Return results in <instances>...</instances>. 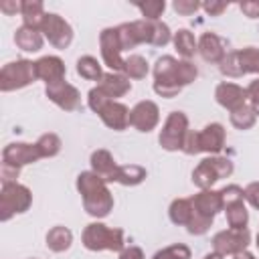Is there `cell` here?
<instances>
[{"instance_id":"6da1fadb","label":"cell","mask_w":259,"mask_h":259,"mask_svg":"<svg viewBox=\"0 0 259 259\" xmlns=\"http://www.w3.org/2000/svg\"><path fill=\"white\" fill-rule=\"evenodd\" d=\"M40 26H42L45 34L49 36V40L53 45L65 49L71 42V28H69V24L63 18H59L57 14H45Z\"/></svg>"},{"instance_id":"7a4b0ae2","label":"cell","mask_w":259,"mask_h":259,"mask_svg":"<svg viewBox=\"0 0 259 259\" xmlns=\"http://www.w3.org/2000/svg\"><path fill=\"white\" fill-rule=\"evenodd\" d=\"M85 243L89 249H99V247H109V249H119L121 247V233L115 231H105L103 225H89L85 233Z\"/></svg>"},{"instance_id":"3957f363","label":"cell","mask_w":259,"mask_h":259,"mask_svg":"<svg viewBox=\"0 0 259 259\" xmlns=\"http://www.w3.org/2000/svg\"><path fill=\"white\" fill-rule=\"evenodd\" d=\"M30 79H32V63H28V61L10 63L2 71V89L26 85Z\"/></svg>"},{"instance_id":"277c9868","label":"cell","mask_w":259,"mask_h":259,"mask_svg":"<svg viewBox=\"0 0 259 259\" xmlns=\"http://www.w3.org/2000/svg\"><path fill=\"white\" fill-rule=\"evenodd\" d=\"M117 38H119V36H117V30H113V28H107V30H103V34H101L103 57H105L107 65L113 67V69H119V67H121V61H119V57H117L121 45H117Z\"/></svg>"},{"instance_id":"5b68a950","label":"cell","mask_w":259,"mask_h":259,"mask_svg":"<svg viewBox=\"0 0 259 259\" xmlns=\"http://www.w3.org/2000/svg\"><path fill=\"white\" fill-rule=\"evenodd\" d=\"M34 69H36V75L42 77V79H49V81H59V77L63 75V65L59 59L55 57H45L40 59L38 63H34Z\"/></svg>"},{"instance_id":"8992f818","label":"cell","mask_w":259,"mask_h":259,"mask_svg":"<svg viewBox=\"0 0 259 259\" xmlns=\"http://www.w3.org/2000/svg\"><path fill=\"white\" fill-rule=\"evenodd\" d=\"M132 121L142 127L144 132H148L154 123H156V107L152 103H140L136 109H134V115H132Z\"/></svg>"},{"instance_id":"52a82bcc","label":"cell","mask_w":259,"mask_h":259,"mask_svg":"<svg viewBox=\"0 0 259 259\" xmlns=\"http://www.w3.org/2000/svg\"><path fill=\"white\" fill-rule=\"evenodd\" d=\"M16 45L22 47L24 51H38L40 45H42V38L40 34L32 28V26H22L18 32H16Z\"/></svg>"},{"instance_id":"ba28073f","label":"cell","mask_w":259,"mask_h":259,"mask_svg":"<svg viewBox=\"0 0 259 259\" xmlns=\"http://www.w3.org/2000/svg\"><path fill=\"white\" fill-rule=\"evenodd\" d=\"M38 154H36V150L34 148H30V146H26V144H12L6 152H4V158H6V162H14L16 164V160H18V164H22V162H30V160H34Z\"/></svg>"},{"instance_id":"9c48e42d","label":"cell","mask_w":259,"mask_h":259,"mask_svg":"<svg viewBox=\"0 0 259 259\" xmlns=\"http://www.w3.org/2000/svg\"><path fill=\"white\" fill-rule=\"evenodd\" d=\"M200 53H202V57H204L206 61H217V59H221L223 49H221L219 38H217L214 34H204V36L200 38Z\"/></svg>"},{"instance_id":"30bf717a","label":"cell","mask_w":259,"mask_h":259,"mask_svg":"<svg viewBox=\"0 0 259 259\" xmlns=\"http://www.w3.org/2000/svg\"><path fill=\"white\" fill-rule=\"evenodd\" d=\"M22 16L26 20V26H36L42 22L45 12H42V2H22Z\"/></svg>"},{"instance_id":"8fae6325","label":"cell","mask_w":259,"mask_h":259,"mask_svg":"<svg viewBox=\"0 0 259 259\" xmlns=\"http://www.w3.org/2000/svg\"><path fill=\"white\" fill-rule=\"evenodd\" d=\"M221 140H223V132L221 125H208L204 132V150H219L221 148Z\"/></svg>"},{"instance_id":"7c38bea8","label":"cell","mask_w":259,"mask_h":259,"mask_svg":"<svg viewBox=\"0 0 259 259\" xmlns=\"http://www.w3.org/2000/svg\"><path fill=\"white\" fill-rule=\"evenodd\" d=\"M69 241H71V233L65 231V229H55V231L49 235V245H51L55 251L67 249V247H69Z\"/></svg>"},{"instance_id":"4fadbf2b","label":"cell","mask_w":259,"mask_h":259,"mask_svg":"<svg viewBox=\"0 0 259 259\" xmlns=\"http://www.w3.org/2000/svg\"><path fill=\"white\" fill-rule=\"evenodd\" d=\"M176 47L182 55H192L194 53V38L188 30H180L176 34Z\"/></svg>"},{"instance_id":"5bb4252c","label":"cell","mask_w":259,"mask_h":259,"mask_svg":"<svg viewBox=\"0 0 259 259\" xmlns=\"http://www.w3.org/2000/svg\"><path fill=\"white\" fill-rule=\"evenodd\" d=\"M77 71H79L83 77H89V79H97V77H99V67H97V63H95L91 57L81 59Z\"/></svg>"},{"instance_id":"9a60e30c","label":"cell","mask_w":259,"mask_h":259,"mask_svg":"<svg viewBox=\"0 0 259 259\" xmlns=\"http://www.w3.org/2000/svg\"><path fill=\"white\" fill-rule=\"evenodd\" d=\"M156 259H188V249L178 245V247H170L162 253L156 255Z\"/></svg>"},{"instance_id":"2e32d148","label":"cell","mask_w":259,"mask_h":259,"mask_svg":"<svg viewBox=\"0 0 259 259\" xmlns=\"http://www.w3.org/2000/svg\"><path fill=\"white\" fill-rule=\"evenodd\" d=\"M138 8L144 12V16L156 18V16H160V12L164 10V2H146V4H138Z\"/></svg>"},{"instance_id":"e0dca14e","label":"cell","mask_w":259,"mask_h":259,"mask_svg":"<svg viewBox=\"0 0 259 259\" xmlns=\"http://www.w3.org/2000/svg\"><path fill=\"white\" fill-rule=\"evenodd\" d=\"M125 69H127L132 75L142 77V75L146 73V63H144V59H142V57H132V59L125 63Z\"/></svg>"},{"instance_id":"ac0fdd59","label":"cell","mask_w":259,"mask_h":259,"mask_svg":"<svg viewBox=\"0 0 259 259\" xmlns=\"http://www.w3.org/2000/svg\"><path fill=\"white\" fill-rule=\"evenodd\" d=\"M174 8L178 12H182V14H190V12H194L198 8V4L196 2H182V0H178V2H174Z\"/></svg>"},{"instance_id":"d6986e66","label":"cell","mask_w":259,"mask_h":259,"mask_svg":"<svg viewBox=\"0 0 259 259\" xmlns=\"http://www.w3.org/2000/svg\"><path fill=\"white\" fill-rule=\"evenodd\" d=\"M241 10H243L247 16L255 18V16H259V2H243V4H241Z\"/></svg>"},{"instance_id":"ffe728a7","label":"cell","mask_w":259,"mask_h":259,"mask_svg":"<svg viewBox=\"0 0 259 259\" xmlns=\"http://www.w3.org/2000/svg\"><path fill=\"white\" fill-rule=\"evenodd\" d=\"M247 194H249V198H251V202H253L255 206H259V184H253V186H249V190H247Z\"/></svg>"},{"instance_id":"44dd1931","label":"cell","mask_w":259,"mask_h":259,"mask_svg":"<svg viewBox=\"0 0 259 259\" xmlns=\"http://www.w3.org/2000/svg\"><path fill=\"white\" fill-rule=\"evenodd\" d=\"M0 8H2L4 12H8V14H12V12H16V10H22V4H10V2H2V4H0Z\"/></svg>"},{"instance_id":"7402d4cb","label":"cell","mask_w":259,"mask_h":259,"mask_svg":"<svg viewBox=\"0 0 259 259\" xmlns=\"http://www.w3.org/2000/svg\"><path fill=\"white\" fill-rule=\"evenodd\" d=\"M223 8H225V4H223V2H219V4H212V2L204 4V10H206V12H210V14H219Z\"/></svg>"},{"instance_id":"603a6c76","label":"cell","mask_w":259,"mask_h":259,"mask_svg":"<svg viewBox=\"0 0 259 259\" xmlns=\"http://www.w3.org/2000/svg\"><path fill=\"white\" fill-rule=\"evenodd\" d=\"M249 93L253 95V101H255V107L259 109V81H255V83L251 85V89H249Z\"/></svg>"},{"instance_id":"cb8c5ba5","label":"cell","mask_w":259,"mask_h":259,"mask_svg":"<svg viewBox=\"0 0 259 259\" xmlns=\"http://www.w3.org/2000/svg\"><path fill=\"white\" fill-rule=\"evenodd\" d=\"M121 259H142V255H140V251L138 249H130V251H125L123 253V257Z\"/></svg>"},{"instance_id":"d4e9b609","label":"cell","mask_w":259,"mask_h":259,"mask_svg":"<svg viewBox=\"0 0 259 259\" xmlns=\"http://www.w3.org/2000/svg\"><path fill=\"white\" fill-rule=\"evenodd\" d=\"M237 259H253V257H251V255H247V253H245V255H237Z\"/></svg>"},{"instance_id":"484cf974","label":"cell","mask_w":259,"mask_h":259,"mask_svg":"<svg viewBox=\"0 0 259 259\" xmlns=\"http://www.w3.org/2000/svg\"><path fill=\"white\" fill-rule=\"evenodd\" d=\"M206 259H219V257H217V255H208Z\"/></svg>"},{"instance_id":"4316f807","label":"cell","mask_w":259,"mask_h":259,"mask_svg":"<svg viewBox=\"0 0 259 259\" xmlns=\"http://www.w3.org/2000/svg\"><path fill=\"white\" fill-rule=\"evenodd\" d=\"M257 245H259V243H257Z\"/></svg>"}]
</instances>
